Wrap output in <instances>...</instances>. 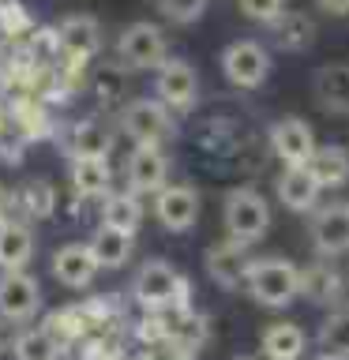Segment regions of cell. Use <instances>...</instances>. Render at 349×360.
<instances>
[{"mask_svg":"<svg viewBox=\"0 0 349 360\" xmlns=\"http://www.w3.org/2000/svg\"><path fill=\"white\" fill-rule=\"evenodd\" d=\"M244 289L259 308L281 311L300 297V270L281 255L252 259V266H248V274H244Z\"/></svg>","mask_w":349,"mask_h":360,"instance_id":"obj_1","label":"cell"},{"mask_svg":"<svg viewBox=\"0 0 349 360\" xmlns=\"http://www.w3.org/2000/svg\"><path fill=\"white\" fill-rule=\"evenodd\" d=\"M222 221H225V233L229 240L252 248L267 236L270 229V202L259 188L244 184V188H233L222 202Z\"/></svg>","mask_w":349,"mask_h":360,"instance_id":"obj_2","label":"cell"},{"mask_svg":"<svg viewBox=\"0 0 349 360\" xmlns=\"http://www.w3.org/2000/svg\"><path fill=\"white\" fill-rule=\"evenodd\" d=\"M132 297L146 311H165V308L188 311V281H184V274H180L173 263L151 259V263L139 266V274H135Z\"/></svg>","mask_w":349,"mask_h":360,"instance_id":"obj_3","label":"cell"},{"mask_svg":"<svg viewBox=\"0 0 349 360\" xmlns=\"http://www.w3.org/2000/svg\"><path fill=\"white\" fill-rule=\"evenodd\" d=\"M117 60L120 68H135V72H158L169 60V41L158 22H132L117 38Z\"/></svg>","mask_w":349,"mask_h":360,"instance_id":"obj_4","label":"cell"},{"mask_svg":"<svg viewBox=\"0 0 349 360\" xmlns=\"http://www.w3.org/2000/svg\"><path fill=\"white\" fill-rule=\"evenodd\" d=\"M120 128L139 146H162L165 139H173L177 124H173V112L158 98H139L120 109Z\"/></svg>","mask_w":349,"mask_h":360,"instance_id":"obj_5","label":"cell"},{"mask_svg":"<svg viewBox=\"0 0 349 360\" xmlns=\"http://www.w3.org/2000/svg\"><path fill=\"white\" fill-rule=\"evenodd\" d=\"M222 75L229 79L233 86H241V90L263 86L267 75H270V53H267V45H259L252 38L229 41L222 49Z\"/></svg>","mask_w":349,"mask_h":360,"instance_id":"obj_6","label":"cell"},{"mask_svg":"<svg viewBox=\"0 0 349 360\" xmlns=\"http://www.w3.org/2000/svg\"><path fill=\"white\" fill-rule=\"evenodd\" d=\"M42 311V285L27 270H0V323H30Z\"/></svg>","mask_w":349,"mask_h":360,"instance_id":"obj_7","label":"cell"},{"mask_svg":"<svg viewBox=\"0 0 349 360\" xmlns=\"http://www.w3.org/2000/svg\"><path fill=\"white\" fill-rule=\"evenodd\" d=\"M312 248L319 259H338L349 252V199L326 202L312 210Z\"/></svg>","mask_w":349,"mask_h":360,"instance_id":"obj_8","label":"cell"},{"mask_svg":"<svg viewBox=\"0 0 349 360\" xmlns=\"http://www.w3.org/2000/svg\"><path fill=\"white\" fill-rule=\"evenodd\" d=\"M270 150H274V158L286 169H297V165H308V158L315 154V131H312V124L308 120H300V117H281L270 124Z\"/></svg>","mask_w":349,"mask_h":360,"instance_id":"obj_9","label":"cell"},{"mask_svg":"<svg viewBox=\"0 0 349 360\" xmlns=\"http://www.w3.org/2000/svg\"><path fill=\"white\" fill-rule=\"evenodd\" d=\"M154 94L169 112H184L199 101V72L188 60H165L158 68Z\"/></svg>","mask_w":349,"mask_h":360,"instance_id":"obj_10","label":"cell"},{"mask_svg":"<svg viewBox=\"0 0 349 360\" xmlns=\"http://www.w3.org/2000/svg\"><path fill=\"white\" fill-rule=\"evenodd\" d=\"M124 176H128L132 195H158L169 184V158L162 146H135L124 162Z\"/></svg>","mask_w":349,"mask_h":360,"instance_id":"obj_11","label":"cell"},{"mask_svg":"<svg viewBox=\"0 0 349 360\" xmlns=\"http://www.w3.org/2000/svg\"><path fill=\"white\" fill-rule=\"evenodd\" d=\"M154 218L169 233H188L199 221V191L191 184H165L154 195Z\"/></svg>","mask_w":349,"mask_h":360,"instance_id":"obj_12","label":"cell"},{"mask_svg":"<svg viewBox=\"0 0 349 360\" xmlns=\"http://www.w3.org/2000/svg\"><path fill=\"white\" fill-rule=\"evenodd\" d=\"M49 266H53V278L61 281L64 289H87V285H94V278H98V270H101L83 240L61 244L53 252V263Z\"/></svg>","mask_w":349,"mask_h":360,"instance_id":"obj_13","label":"cell"},{"mask_svg":"<svg viewBox=\"0 0 349 360\" xmlns=\"http://www.w3.org/2000/svg\"><path fill=\"white\" fill-rule=\"evenodd\" d=\"M56 41H61V53L72 56V60H90L101 49V27L94 15L87 11H75V15H64L56 22Z\"/></svg>","mask_w":349,"mask_h":360,"instance_id":"obj_14","label":"cell"},{"mask_svg":"<svg viewBox=\"0 0 349 360\" xmlns=\"http://www.w3.org/2000/svg\"><path fill=\"white\" fill-rule=\"evenodd\" d=\"M248 266H252V255H248V248L236 244V240H229V236L207 248V274L218 281L222 289H241Z\"/></svg>","mask_w":349,"mask_h":360,"instance_id":"obj_15","label":"cell"},{"mask_svg":"<svg viewBox=\"0 0 349 360\" xmlns=\"http://www.w3.org/2000/svg\"><path fill=\"white\" fill-rule=\"evenodd\" d=\"M312 94H315V105L331 117H349V64L334 60V64H323L319 72L312 75Z\"/></svg>","mask_w":349,"mask_h":360,"instance_id":"obj_16","label":"cell"},{"mask_svg":"<svg viewBox=\"0 0 349 360\" xmlns=\"http://www.w3.org/2000/svg\"><path fill=\"white\" fill-rule=\"evenodd\" d=\"M278 202L293 214H312L315 202H319V184H315V176L308 173V165H297V169H286V173L278 176Z\"/></svg>","mask_w":349,"mask_h":360,"instance_id":"obj_17","label":"cell"},{"mask_svg":"<svg viewBox=\"0 0 349 360\" xmlns=\"http://www.w3.org/2000/svg\"><path fill=\"white\" fill-rule=\"evenodd\" d=\"M34 229L27 221H0V270H27L34 259Z\"/></svg>","mask_w":349,"mask_h":360,"instance_id":"obj_18","label":"cell"},{"mask_svg":"<svg viewBox=\"0 0 349 360\" xmlns=\"http://www.w3.org/2000/svg\"><path fill=\"white\" fill-rule=\"evenodd\" d=\"M259 353L267 360H304L308 353V338L297 323H270L259 334Z\"/></svg>","mask_w":349,"mask_h":360,"instance_id":"obj_19","label":"cell"},{"mask_svg":"<svg viewBox=\"0 0 349 360\" xmlns=\"http://www.w3.org/2000/svg\"><path fill=\"white\" fill-rule=\"evenodd\" d=\"M68 180H72V191L79 199H106L113 173L106 158H72V169H68Z\"/></svg>","mask_w":349,"mask_h":360,"instance_id":"obj_20","label":"cell"},{"mask_svg":"<svg viewBox=\"0 0 349 360\" xmlns=\"http://www.w3.org/2000/svg\"><path fill=\"white\" fill-rule=\"evenodd\" d=\"M308 173L315 176L319 191L326 188H345L349 184V150L345 146H315V154L308 158Z\"/></svg>","mask_w":349,"mask_h":360,"instance_id":"obj_21","label":"cell"},{"mask_svg":"<svg viewBox=\"0 0 349 360\" xmlns=\"http://www.w3.org/2000/svg\"><path fill=\"white\" fill-rule=\"evenodd\" d=\"M87 248H90V255H94V263H98V266L117 270V266H124V263L132 259L135 236L120 233V229H109V225H98L94 236L87 240Z\"/></svg>","mask_w":349,"mask_h":360,"instance_id":"obj_22","label":"cell"},{"mask_svg":"<svg viewBox=\"0 0 349 360\" xmlns=\"http://www.w3.org/2000/svg\"><path fill=\"white\" fill-rule=\"evenodd\" d=\"M270 34H274V45L286 53H304L312 49L315 41V22L304 15V11H281V15L270 22Z\"/></svg>","mask_w":349,"mask_h":360,"instance_id":"obj_23","label":"cell"},{"mask_svg":"<svg viewBox=\"0 0 349 360\" xmlns=\"http://www.w3.org/2000/svg\"><path fill=\"white\" fill-rule=\"evenodd\" d=\"M139 221H143L139 195H132V191H109V195L101 199V225L135 236L139 233Z\"/></svg>","mask_w":349,"mask_h":360,"instance_id":"obj_24","label":"cell"},{"mask_svg":"<svg viewBox=\"0 0 349 360\" xmlns=\"http://www.w3.org/2000/svg\"><path fill=\"white\" fill-rule=\"evenodd\" d=\"M319 360H349V308H334L315 334Z\"/></svg>","mask_w":349,"mask_h":360,"instance_id":"obj_25","label":"cell"},{"mask_svg":"<svg viewBox=\"0 0 349 360\" xmlns=\"http://www.w3.org/2000/svg\"><path fill=\"white\" fill-rule=\"evenodd\" d=\"M300 297H308L315 304H338V297H342L338 270L326 263H312L308 270H300Z\"/></svg>","mask_w":349,"mask_h":360,"instance_id":"obj_26","label":"cell"},{"mask_svg":"<svg viewBox=\"0 0 349 360\" xmlns=\"http://www.w3.org/2000/svg\"><path fill=\"white\" fill-rule=\"evenodd\" d=\"M109 128L101 120H79L68 135V150L72 158H106L109 154Z\"/></svg>","mask_w":349,"mask_h":360,"instance_id":"obj_27","label":"cell"},{"mask_svg":"<svg viewBox=\"0 0 349 360\" xmlns=\"http://www.w3.org/2000/svg\"><path fill=\"white\" fill-rule=\"evenodd\" d=\"M11 353H15V360H56V338L45 326H30V330L15 334Z\"/></svg>","mask_w":349,"mask_h":360,"instance_id":"obj_28","label":"cell"},{"mask_svg":"<svg viewBox=\"0 0 349 360\" xmlns=\"http://www.w3.org/2000/svg\"><path fill=\"white\" fill-rule=\"evenodd\" d=\"M207 4L210 0H158V11L169 22H177V27H188V22H196L207 11Z\"/></svg>","mask_w":349,"mask_h":360,"instance_id":"obj_29","label":"cell"},{"mask_svg":"<svg viewBox=\"0 0 349 360\" xmlns=\"http://www.w3.org/2000/svg\"><path fill=\"white\" fill-rule=\"evenodd\" d=\"M94 90L101 101H120L124 94V68L120 64H101V72L94 75Z\"/></svg>","mask_w":349,"mask_h":360,"instance_id":"obj_30","label":"cell"},{"mask_svg":"<svg viewBox=\"0 0 349 360\" xmlns=\"http://www.w3.org/2000/svg\"><path fill=\"white\" fill-rule=\"evenodd\" d=\"M23 199H27L30 218H45V214L53 210V191H49V184H42V180H30L23 195H11V202H23Z\"/></svg>","mask_w":349,"mask_h":360,"instance_id":"obj_31","label":"cell"},{"mask_svg":"<svg viewBox=\"0 0 349 360\" xmlns=\"http://www.w3.org/2000/svg\"><path fill=\"white\" fill-rule=\"evenodd\" d=\"M30 11L19 4V0H4L0 4V30L4 34H27L30 30Z\"/></svg>","mask_w":349,"mask_h":360,"instance_id":"obj_32","label":"cell"},{"mask_svg":"<svg viewBox=\"0 0 349 360\" xmlns=\"http://www.w3.org/2000/svg\"><path fill=\"white\" fill-rule=\"evenodd\" d=\"M241 4V11L252 22H263V27H270L281 11H286V0H236Z\"/></svg>","mask_w":349,"mask_h":360,"instance_id":"obj_33","label":"cell"},{"mask_svg":"<svg viewBox=\"0 0 349 360\" xmlns=\"http://www.w3.org/2000/svg\"><path fill=\"white\" fill-rule=\"evenodd\" d=\"M326 15H349V0H315Z\"/></svg>","mask_w":349,"mask_h":360,"instance_id":"obj_34","label":"cell"},{"mask_svg":"<svg viewBox=\"0 0 349 360\" xmlns=\"http://www.w3.org/2000/svg\"><path fill=\"white\" fill-rule=\"evenodd\" d=\"M8 214H11V191L0 184V221H8Z\"/></svg>","mask_w":349,"mask_h":360,"instance_id":"obj_35","label":"cell"},{"mask_svg":"<svg viewBox=\"0 0 349 360\" xmlns=\"http://www.w3.org/2000/svg\"><path fill=\"white\" fill-rule=\"evenodd\" d=\"M8 124H11V117H8V109L0 105V135H4V128H8Z\"/></svg>","mask_w":349,"mask_h":360,"instance_id":"obj_36","label":"cell"},{"mask_svg":"<svg viewBox=\"0 0 349 360\" xmlns=\"http://www.w3.org/2000/svg\"><path fill=\"white\" fill-rule=\"evenodd\" d=\"M4 349H8V338H4V334H0V353H4Z\"/></svg>","mask_w":349,"mask_h":360,"instance_id":"obj_37","label":"cell"},{"mask_svg":"<svg viewBox=\"0 0 349 360\" xmlns=\"http://www.w3.org/2000/svg\"><path fill=\"white\" fill-rule=\"evenodd\" d=\"M233 360H255V356H233Z\"/></svg>","mask_w":349,"mask_h":360,"instance_id":"obj_38","label":"cell"}]
</instances>
